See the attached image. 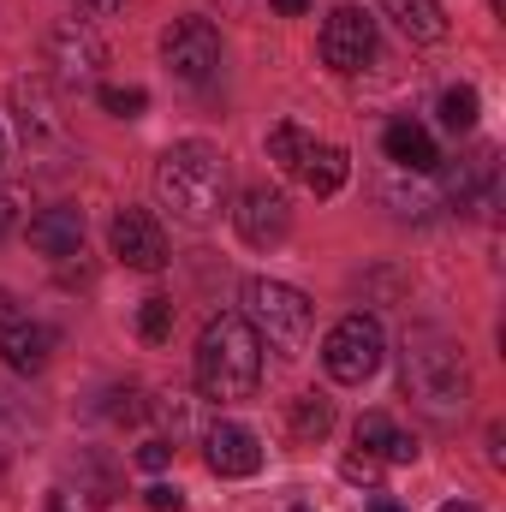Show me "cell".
<instances>
[{
    "mask_svg": "<svg viewBox=\"0 0 506 512\" xmlns=\"http://www.w3.org/2000/svg\"><path fill=\"white\" fill-rule=\"evenodd\" d=\"M245 322L262 346L274 352H304L310 340V298L286 280H245Z\"/></svg>",
    "mask_w": 506,
    "mask_h": 512,
    "instance_id": "4",
    "label": "cell"
},
{
    "mask_svg": "<svg viewBox=\"0 0 506 512\" xmlns=\"http://www.w3.org/2000/svg\"><path fill=\"white\" fill-rule=\"evenodd\" d=\"M381 149H387V161L393 167H405V173H429L441 155H435V137L423 126H411V120H393L387 137H381Z\"/></svg>",
    "mask_w": 506,
    "mask_h": 512,
    "instance_id": "16",
    "label": "cell"
},
{
    "mask_svg": "<svg viewBox=\"0 0 506 512\" xmlns=\"http://www.w3.org/2000/svg\"><path fill=\"white\" fill-rule=\"evenodd\" d=\"M387 6V18L411 36V42H441L447 36V12L435 6V0H381Z\"/></svg>",
    "mask_w": 506,
    "mask_h": 512,
    "instance_id": "17",
    "label": "cell"
},
{
    "mask_svg": "<svg viewBox=\"0 0 506 512\" xmlns=\"http://www.w3.org/2000/svg\"><path fill=\"white\" fill-rule=\"evenodd\" d=\"M298 512H310V507H298Z\"/></svg>",
    "mask_w": 506,
    "mask_h": 512,
    "instance_id": "35",
    "label": "cell"
},
{
    "mask_svg": "<svg viewBox=\"0 0 506 512\" xmlns=\"http://www.w3.org/2000/svg\"><path fill=\"white\" fill-rule=\"evenodd\" d=\"M12 108H18V131H24L30 143H42V137H54V131H60V114H54V90H48V78H24V84L12 90Z\"/></svg>",
    "mask_w": 506,
    "mask_h": 512,
    "instance_id": "15",
    "label": "cell"
},
{
    "mask_svg": "<svg viewBox=\"0 0 506 512\" xmlns=\"http://www.w3.org/2000/svg\"><path fill=\"white\" fill-rule=\"evenodd\" d=\"M310 149H316V137H310L304 126H292V120L268 131V161H274L280 173H298V167L310 161Z\"/></svg>",
    "mask_w": 506,
    "mask_h": 512,
    "instance_id": "19",
    "label": "cell"
},
{
    "mask_svg": "<svg viewBox=\"0 0 506 512\" xmlns=\"http://www.w3.org/2000/svg\"><path fill=\"white\" fill-rule=\"evenodd\" d=\"M399 387L423 417L453 423L471 405V364H465L459 340H447L441 328H411L405 352H399Z\"/></svg>",
    "mask_w": 506,
    "mask_h": 512,
    "instance_id": "1",
    "label": "cell"
},
{
    "mask_svg": "<svg viewBox=\"0 0 506 512\" xmlns=\"http://www.w3.org/2000/svg\"><path fill=\"white\" fill-rule=\"evenodd\" d=\"M441 512H477V507H471V501H447Z\"/></svg>",
    "mask_w": 506,
    "mask_h": 512,
    "instance_id": "33",
    "label": "cell"
},
{
    "mask_svg": "<svg viewBox=\"0 0 506 512\" xmlns=\"http://www.w3.org/2000/svg\"><path fill=\"white\" fill-rule=\"evenodd\" d=\"M48 66H60V78L84 90V84H96V72L108 66V48H102L96 30H84V24H60V30L48 36Z\"/></svg>",
    "mask_w": 506,
    "mask_h": 512,
    "instance_id": "8",
    "label": "cell"
},
{
    "mask_svg": "<svg viewBox=\"0 0 506 512\" xmlns=\"http://www.w3.org/2000/svg\"><path fill=\"white\" fill-rule=\"evenodd\" d=\"M441 126L447 131H471L477 126V90H471V84H459V90L441 96Z\"/></svg>",
    "mask_w": 506,
    "mask_h": 512,
    "instance_id": "22",
    "label": "cell"
},
{
    "mask_svg": "<svg viewBox=\"0 0 506 512\" xmlns=\"http://www.w3.org/2000/svg\"><path fill=\"white\" fill-rule=\"evenodd\" d=\"M381 352H387V340H381L376 316H346V322H334L328 340H322V364H328V376L340 387L370 382L381 370Z\"/></svg>",
    "mask_w": 506,
    "mask_h": 512,
    "instance_id": "5",
    "label": "cell"
},
{
    "mask_svg": "<svg viewBox=\"0 0 506 512\" xmlns=\"http://www.w3.org/2000/svg\"><path fill=\"white\" fill-rule=\"evenodd\" d=\"M203 447H209V471L215 477H256L262 471V441L245 423H215L203 435Z\"/></svg>",
    "mask_w": 506,
    "mask_h": 512,
    "instance_id": "11",
    "label": "cell"
},
{
    "mask_svg": "<svg viewBox=\"0 0 506 512\" xmlns=\"http://www.w3.org/2000/svg\"><path fill=\"white\" fill-rule=\"evenodd\" d=\"M346 477H352V483H376V477H381V459H370V453H352V459H346Z\"/></svg>",
    "mask_w": 506,
    "mask_h": 512,
    "instance_id": "26",
    "label": "cell"
},
{
    "mask_svg": "<svg viewBox=\"0 0 506 512\" xmlns=\"http://www.w3.org/2000/svg\"><path fill=\"white\" fill-rule=\"evenodd\" d=\"M78 483H90V507H114V495H120L114 471L96 465V459H78Z\"/></svg>",
    "mask_w": 506,
    "mask_h": 512,
    "instance_id": "23",
    "label": "cell"
},
{
    "mask_svg": "<svg viewBox=\"0 0 506 512\" xmlns=\"http://www.w3.org/2000/svg\"><path fill=\"white\" fill-rule=\"evenodd\" d=\"M0 149H6V143H0Z\"/></svg>",
    "mask_w": 506,
    "mask_h": 512,
    "instance_id": "36",
    "label": "cell"
},
{
    "mask_svg": "<svg viewBox=\"0 0 506 512\" xmlns=\"http://www.w3.org/2000/svg\"><path fill=\"white\" fill-rule=\"evenodd\" d=\"M155 191L185 227H209L227 203V155L215 143H173L155 161Z\"/></svg>",
    "mask_w": 506,
    "mask_h": 512,
    "instance_id": "2",
    "label": "cell"
},
{
    "mask_svg": "<svg viewBox=\"0 0 506 512\" xmlns=\"http://www.w3.org/2000/svg\"><path fill=\"white\" fill-rule=\"evenodd\" d=\"M358 447H364L370 459H381V465H411V459H417V441H411L387 411H364V417H358Z\"/></svg>",
    "mask_w": 506,
    "mask_h": 512,
    "instance_id": "14",
    "label": "cell"
},
{
    "mask_svg": "<svg viewBox=\"0 0 506 512\" xmlns=\"http://www.w3.org/2000/svg\"><path fill=\"white\" fill-rule=\"evenodd\" d=\"M54 346H60V334L48 322H12V328H0V358H6L12 376H42L48 358H54Z\"/></svg>",
    "mask_w": 506,
    "mask_h": 512,
    "instance_id": "12",
    "label": "cell"
},
{
    "mask_svg": "<svg viewBox=\"0 0 506 512\" xmlns=\"http://www.w3.org/2000/svg\"><path fill=\"white\" fill-rule=\"evenodd\" d=\"M143 501H149V512H179V507H185V501H179V489H167V483L143 489Z\"/></svg>",
    "mask_w": 506,
    "mask_h": 512,
    "instance_id": "27",
    "label": "cell"
},
{
    "mask_svg": "<svg viewBox=\"0 0 506 512\" xmlns=\"http://www.w3.org/2000/svg\"><path fill=\"white\" fill-rule=\"evenodd\" d=\"M108 245H114V256H120L126 268H143V274H155V268L167 262V233H161L143 209H120V215L108 221Z\"/></svg>",
    "mask_w": 506,
    "mask_h": 512,
    "instance_id": "9",
    "label": "cell"
},
{
    "mask_svg": "<svg viewBox=\"0 0 506 512\" xmlns=\"http://www.w3.org/2000/svg\"><path fill=\"white\" fill-rule=\"evenodd\" d=\"M6 227H12V191H0V239H6Z\"/></svg>",
    "mask_w": 506,
    "mask_h": 512,
    "instance_id": "30",
    "label": "cell"
},
{
    "mask_svg": "<svg viewBox=\"0 0 506 512\" xmlns=\"http://www.w3.org/2000/svg\"><path fill=\"white\" fill-rule=\"evenodd\" d=\"M161 60L179 84H209L215 66H221V36L209 18H173L167 36H161Z\"/></svg>",
    "mask_w": 506,
    "mask_h": 512,
    "instance_id": "6",
    "label": "cell"
},
{
    "mask_svg": "<svg viewBox=\"0 0 506 512\" xmlns=\"http://www.w3.org/2000/svg\"><path fill=\"white\" fill-rule=\"evenodd\" d=\"M274 12H286V18H298V12H310V0H274Z\"/></svg>",
    "mask_w": 506,
    "mask_h": 512,
    "instance_id": "29",
    "label": "cell"
},
{
    "mask_svg": "<svg viewBox=\"0 0 506 512\" xmlns=\"http://www.w3.org/2000/svg\"><path fill=\"white\" fill-rule=\"evenodd\" d=\"M370 512H405V507H399V501H376Z\"/></svg>",
    "mask_w": 506,
    "mask_h": 512,
    "instance_id": "34",
    "label": "cell"
},
{
    "mask_svg": "<svg viewBox=\"0 0 506 512\" xmlns=\"http://www.w3.org/2000/svg\"><path fill=\"white\" fill-rule=\"evenodd\" d=\"M328 429H334V405H328L322 393L292 399V435H298V441H328Z\"/></svg>",
    "mask_w": 506,
    "mask_h": 512,
    "instance_id": "20",
    "label": "cell"
},
{
    "mask_svg": "<svg viewBox=\"0 0 506 512\" xmlns=\"http://www.w3.org/2000/svg\"><path fill=\"white\" fill-rule=\"evenodd\" d=\"M233 221H239V239L256 245V251H268V245H280V239L292 233V209H286V197L268 191V185H251V191L239 197Z\"/></svg>",
    "mask_w": 506,
    "mask_h": 512,
    "instance_id": "10",
    "label": "cell"
},
{
    "mask_svg": "<svg viewBox=\"0 0 506 512\" xmlns=\"http://www.w3.org/2000/svg\"><path fill=\"white\" fill-rule=\"evenodd\" d=\"M167 459H173V447H167V441H161V435H155V441H143V447H137V465H143V471H167Z\"/></svg>",
    "mask_w": 506,
    "mask_h": 512,
    "instance_id": "25",
    "label": "cell"
},
{
    "mask_svg": "<svg viewBox=\"0 0 506 512\" xmlns=\"http://www.w3.org/2000/svg\"><path fill=\"white\" fill-rule=\"evenodd\" d=\"M102 108H108L114 120H137V114L149 108V96H143L137 84H126V90H120V84H102Z\"/></svg>",
    "mask_w": 506,
    "mask_h": 512,
    "instance_id": "24",
    "label": "cell"
},
{
    "mask_svg": "<svg viewBox=\"0 0 506 512\" xmlns=\"http://www.w3.org/2000/svg\"><path fill=\"white\" fill-rule=\"evenodd\" d=\"M12 322H18V304H12V292L0 286V328H12Z\"/></svg>",
    "mask_w": 506,
    "mask_h": 512,
    "instance_id": "28",
    "label": "cell"
},
{
    "mask_svg": "<svg viewBox=\"0 0 506 512\" xmlns=\"http://www.w3.org/2000/svg\"><path fill=\"white\" fill-rule=\"evenodd\" d=\"M370 54H376V18L358 12V6L328 12V24H322V66H334V72H364Z\"/></svg>",
    "mask_w": 506,
    "mask_h": 512,
    "instance_id": "7",
    "label": "cell"
},
{
    "mask_svg": "<svg viewBox=\"0 0 506 512\" xmlns=\"http://www.w3.org/2000/svg\"><path fill=\"white\" fill-rule=\"evenodd\" d=\"M137 334H143L149 346L173 340V298H143V310H137Z\"/></svg>",
    "mask_w": 506,
    "mask_h": 512,
    "instance_id": "21",
    "label": "cell"
},
{
    "mask_svg": "<svg viewBox=\"0 0 506 512\" xmlns=\"http://www.w3.org/2000/svg\"><path fill=\"white\" fill-rule=\"evenodd\" d=\"M30 245L42 256H78L84 251V209H72V203H54V209H42V215H30Z\"/></svg>",
    "mask_w": 506,
    "mask_h": 512,
    "instance_id": "13",
    "label": "cell"
},
{
    "mask_svg": "<svg viewBox=\"0 0 506 512\" xmlns=\"http://www.w3.org/2000/svg\"><path fill=\"white\" fill-rule=\"evenodd\" d=\"M48 512H72L66 507V495H48Z\"/></svg>",
    "mask_w": 506,
    "mask_h": 512,
    "instance_id": "32",
    "label": "cell"
},
{
    "mask_svg": "<svg viewBox=\"0 0 506 512\" xmlns=\"http://www.w3.org/2000/svg\"><path fill=\"white\" fill-rule=\"evenodd\" d=\"M346 173H352V167H346V149H334V143H316L310 161L298 167V179H304L316 197H334V191L346 185Z\"/></svg>",
    "mask_w": 506,
    "mask_h": 512,
    "instance_id": "18",
    "label": "cell"
},
{
    "mask_svg": "<svg viewBox=\"0 0 506 512\" xmlns=\"http://www.w3.org/2000/svg\"><path fill=\"white\" fill-rule=\"evenodd\" d=\"M262 382V340L245 316H215L197 340V387L203 399H251Z\"/></svg>",
    "mask_w": 506,
    "mask_h": 512,
    "instance_id": "3",
    "label": "cell"
},
{
    "mask_svg": "<svg viewBox=\"0 0 506 512\" xmlns=\"http://www.w3.org/2000/svg\"><path fill=\"white\" fill-rule=\"evenodd\" d=\"M84 6H90V12H120L126 0H84Z\"/></svg>",
    "mask_w": 506,
    "mask_h": 512,
    "instance_id": "31",
    "label": "cell"
}]
</instances>
